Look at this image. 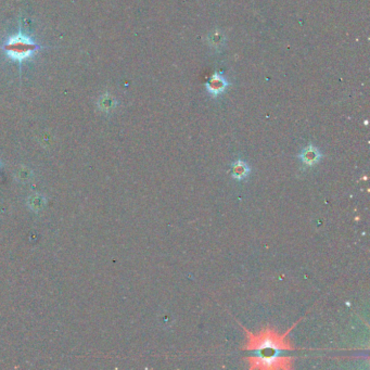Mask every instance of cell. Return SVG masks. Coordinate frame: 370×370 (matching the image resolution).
<instances>
[{
  "instance_id": "obj_1",
  "label": "cell",
  "mask_w": 370,
  "mask_h": 370,
  "mask_svg": "<svg viewBox=\"0 0 370 370\" xmlns=\"http://www.w3.org/2000/svg\"><path fill=\"white\" fill-rule=\"evenodd\" d=\"M288 332L286 335H278L270 328L263 329L258 335H252L251 332L246 331L248 342L243 349L251 351L255 357L261 359H269L280 356L282 352L293 348L287 340Z\"/></svg>"
},
{
  "instance_id": "obj_2",
  "label": "cell",
  "mask_w": 370,
  "mask_h": 370,
  "mask_svg": "<svg viewBox=\"0 0 370 370\" xmlns=\"http://www.w3.org/2000/svg\"><path fill=\"white\" fill-rule=\"evenodd\" d=\"M2 49L10 59L19 62L20 68H21L23 61L38 53L43 47L20 30L17 35L11 36L7 39V42L3 44Z\"/></svg>"
},
{
  "instance_id": "obj_3",
  "label": "cell",
  "mask_w": 370,
  "mask_h": 370,
  "mask_svg": "<svg viewBox=\"0 0 370 370\" xmlns=\"http://www.w3.org/2000/svg\"><path fill=\"white\" fill-rule=\"evenodd\" d=\"M251 369H289L292 365V358L286 356H277L269 359H261L258 357H250Z\"/></svg>"
},
{
  "instance_id": "obj_4",
  "label": "cell",
  "mask_w": 370,
  "mask_h": 370,
  "mask_svg": "<svg viewBox=\"0 0 370 370\" xmlns=\"http://www.w3.org/2000/svg\"><path fill=\"white\" fill-rule=\"evenodd\" d=\"M299 160L304 168L313 167L316 164L319 163L322 159V153L316 146L310 143L299 153Z\"/></svg>"
},
{
  "instance_id": "obj_5",
  "label": "cell",
  "mask_w": 370,
  "mask_h": 370,
  "mask_svg": "<svg viewBox=\"0 0 370 370\" xmlns=\"http://www.w3.org/2000/svg\"><path fill=\"white\" fill-rule=\"evenodd\" d=\"M228 86V81L226 80L222 74L214 73V75L211 77L207 84V90L211 95L216 97L226 90Z\"/></svg>"
},
{
  "instance_id": "obj_6",
  "label": "cell",
  "mask_w": 370,
  "mask_h": 370,
  "mask_svg": "<svg viewBox=\"0 0 370 370\" xmlns=\"http://www.w3.org/2000/svg\"><path fill=\"white\" fill-rule=\"evenodd\" d=\"M251 167L248 163L243 160H237L231 165V176L238 182H242L249 177Z\"/></svg>"
},
{
  "instance_id": "obj_7",
  "label": "cell",
  "mask_w": 370,
  "mask_h": 370,
  "mask_svg": "<svg viewBox=\"0 0 370 370\" xmlns=\"http://www.w3.org/2000/svg\"><path fill=\"white\" fill-rule=\"evenodd\" d=\"M97 106H98V107L102 112H111L116 107L117 101L113 96L106 94L100 97L98 102H97Z\"/></svg>"
},
{
  "instance_id": "obj_8",
  "label": "cell",
  "mask_w": 370,
  "mask_h": 370,
  "mask_svg": "<svg viewBox=\"0 0 370 370\" xmlns=\"http://www.w3.org/2000/svg\"><path fill=\"white\" fill-rule=\"evenodd\" d=\"M208 40L211 47H213L214 49H219L225 44V36L219 29H215L212 33L209 34Z\"/></svg>"
},
{
  "instance_id": "obj_9",
  "label": "cell",
  "mask_w": 370,
  "mask_h": 370,
  "mask_svg": "<svg viewBox=\"0 0 370 370\" xmlns=\"http://www.w3.org/2000/svg\"><path fill=\"white\" fill-rule=\"evenodd\" d=\"M46 204V199L42 194H33L30 196L27 200V205L28 208L34 211V212H39L45 208Z\"/></svg>"
},
{
  "instance_id": "obj_10",
  "label": "cell",
  "mask_w": 370,
  "mask_h": 370,
  "mask_svg": "<svg viewBox=\"0 0 370 370\" xmlns=\"http://www.w3.org/2000/svg\"><path fill=\"white\" fill-rule=\"evenodd\" d=\"M32 176H33L32 171H30L29 168L25 167V166H22L21 168L17 171V179L21 183H26V182L30 181Z\"/></svg>"
}]
</instances>
